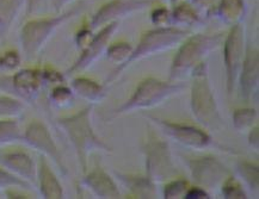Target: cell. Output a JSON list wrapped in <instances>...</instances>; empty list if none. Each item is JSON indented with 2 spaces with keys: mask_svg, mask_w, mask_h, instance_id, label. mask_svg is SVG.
<instances>
[{
  "mask_svg": "<svg viewBox=\"0 0 259 199\" xmlns=\"http://www.w3.org/2000/svg\"><path fill=\"white\" fill-rule=\"evenodd\" d=\"M92 109L89 105L82 110L75 112L71 116L60 117L56 119L58 127L65 132L71 142L75 155H77L79 166L81 171L86 173L89 167V158L94 152L110 153L112 148L103 138L99 137L92 125Z\"/></svg>",
  "mask_w": 259,
  "mask_h": 199,
  "instance_id": "obj_1",
  "label": "cell"
},
{
  "mask_svg": "<svg viewBox=\"0 0 259 199\" xmlns=\"http://www.w3.org/2000/svg\"><path fill=\"white\" fill-rule=\"evenodd\" d=\"M224 34L189 35L179 45L170 67L168 80L178 82L191 75L196 67L205 61V58L224 43Z\"/></svg>",
  "mask_w": 259,
  "mask_h": 199,
  "instance_id": "obj_2",
  "label": "cell"
},
{
  "mask_svg": "<svg viewBox=\"0 0 259 199\" xmlns=\"http://www.w3.org/2000/svg\"><path fill=\"white\" fill-rule=\"evenodd\" d=\"M192 84L190 94L191 112L202 127L211 131L224 128L217 98L212 92L208 74V62H203L191 73Z\"/></svg>",
  "mask_w": 259,
  "mask_h": 199,
  "instance_id": "obj_3",
  "label": "cell"
},
{
  "mask_svg": "<svg viewBox=\"0 0 259 199\" xmlns=\"http://www.w3.org/2000/svg\"><path fill=\"white\" fill-rule=\"evenodd\" d=\"M191 34L190 30L176 28V26H167V28H154L148 30L142 34L140 41L136 47L133 48V52L127 61L123 65L117 66L109 78L106 79V84L114 82L124 69L132 66L135 62L147 59L149 56L166 52L168 49L175 48L176 45L181 44L189 35Z\"/></svg>",
  "mask_w": 259,
  "mask_h": 199,
  "instance_id": "obj_4",
  "label": "cell"
},
{
  "mask_svg": "<svg viewBox=\"0 0 259 199\" xmlns=\"http://www.w3.org/2000/svg\"><path fill=\"white\" fill-rule=\"evenodd\" d=\"M84 10V4L74 6L68 11L58 13L52 17H43L30 19L26 22L19 32L22 52L26 59H34L42 48L45 47L55 31L66 22L71 21Z\"/></svg>",
  "mask_w": 259,
  "mask_h": 199,
  "instance_id": "obj_5",
  "label": "cell"
},
{
  "mask_svg": "<svg viewBox=\"0 0 259 199\" xmlns=\"http://www.w3.org/2000/svg\"><path fill=\"white\" fill-rule=\"evenodd\" d=\"M185 86L181 82L164 81L155 78L144 79L135 88L132 97L115 109V116L127 115L132 112L146 110L158 106L168 98L181 93Z\"/></svg>",
  "mask_w": 259,
  "mask_h": 199,
  "instance_id": "obj_6",
  "label": "cell"
},
{
  "mask_svg": "<svg viewBox=\"0 0 259 199\" xmlns=\"http://www.w3.org/2000/svg\"><path fill=\"white\" fill-rule=\"evenodd\" d=\"M142 153L145 155L146 175L152 181L161 184L176 178L177 168L172 159L170 147L164 140H159L154 135L148 136L142 144Z\"/></svg>",
  "mask_w": 259,
  "mask_h": 199,
  "instance_id": "obj_7",
  "label": "cell"
},
{
  "mask_svg": "<svg viewBox=\"0 0 259 199\" xmlns=\"http://www.w3.org/2000/svg\"><path fill=\"white\" fill-rule=\"evenodd\" d=\"M246 51L245 28L242 23L231 26L230 31L224 38V64L226 69V85L228 94L234 92L240 74L242 61Z\"/></svg>",
  "mask_w": 259,
  "mask_h": 199,
  "instance_id": "obj_8",
  "label": "cell"
},
{
  "mask_svg": "<svg viewBox=\"0 0 259 199\" xmlns=\"http://www.w3.org/2000/svg\"><path fill=\"white\" fill-rule=\"evenodd\" d=\"M146 117L151 119L160 129V131L166 137L171 138L172 141L177 142L178 144L183 145V147L202 151V149H207L217 145L211 136L200 128L192 127V125L189 124L175 123V122L153 117V116H146Z\"/></svg>",
  "mask_w": 259,
  "mask_h": 199,
  "instance_id": "obj_9",
  "label": "cell"
},
{
  "mask_svg": "<svg viewBox=\"0 0 259 199\" xmlns=\"http://www.w3.org/2000/svg\"><path fill=\"white\" fill-rule=\"evenodd\" d=\"M22 142H24L28 147L41 153L43 157L51 159L56 165V167L59 168L60 172H61L62 175L68 174V170L65 165L64 158H62L61 152H60L51 130L41 121L35 119L26 127L24 132H23Z\"/></svg>",
  "mask_w": 259,
  "mask_h": 199,
  "instance_id": "obj_10",
  "label": "cell"
},
{
  "mask_svg": "<svg viewBox=\"0 0 259 199\" xmlns=\"http://www.w3.org/2000/svg\"><path fill=\"white\" fill-rule=\"evenodd\" d=\"M184 164L190 171L192 180L203 188L221 186L222 182L232 175L230 168L214 157L187 158Z\"/></svg>",
  "mask_w": 259,
  "mask_h": 199,
  "instance_id": "obj_11",
  "label": "cell"
},
{
  "mask_svg": "<svg viewBox=\"0 0 259 199\" xmlns=\"http://www.w3.org/2000/svg\"><path fill=\"white\" fill-rule=\"evenodd\" d=\"M119 22H111L102 28H99V31L96 32L89 44L84 49H81L80 55L75 60L74 64L68 68L67 74H74L85 71L89 67H91L102 55L105 54L106 49L110 44L111 38L116 30L118 29Z\"/></svg>",
  "mask_w": 259,
  "mask_h": 199,
  "instance_id": "obj_12",
  "label": "cell"
},
{
  "mask_svg": "<svg viewBox=\"0 0 259 199\" xmlns=\"http://www.w3.org/2000/svg\"><path fill=\"white\" fill-rule=\"evenodd\" d=\"M152 3L153 0H110L92 16L90 28L96 30L111 22H119L129 15L147 9Z\"/></svg>",
  "mask_w": 259,
  "mask_h": 199,
  "instance_id": "obj_13",
  "label": "cell"
},
{
  "mask_svg": "<svg viewBox=\"0 0 259 199\" xmlns=\"http://www.w3.org/2000/svg\"><path fill=\"white\" fill-rule=\"evenodd\" d=\"M237 85H239L240 97L246 101L257 93L259 85V53L253 45H247L245 51V58Z\"/></svg>",
  "mask_w": 259,
  "mask_h": 199,
  "instance_id": "obj_14",
  "label": "cell"
},
{
  "mask_svg": "<svg viewBox=\"0 0 259 199\" xmlns=\"http://www.w3.org/2000/svg\"><path fill=\"white\" fill-rule=\"evenodd\" d=\"M45 85L46 82L43 80L42 71H38V69H21V71L16 72L11 78L13 92L22 101L29 103L35 102L37 99Z\"/></svg>",
  "mask_w": 259,
  "mask_h": 199,
  "instance_id": "obj_15",
  "label": "cell"
},
{
  "mask_svg": "<svg viewBox=\"0 0 259 199\" xmlns=\"http://www.w3.org/2000/svg\"><path fill=\"white\" fill-rule=\"evenodd\" d=\"M0 166L34 186L37 184V166L24 152H9L0 154Z\"/></svg>",
  "mask_w": 259,
  "mask_h": 199,
  "instance_id": "obj_16",
  "label": "cell"
},
{
  "mask_svg": "<svg viewBox=\"0 0 259 199\" xmlns=\"http://www.w3.org/2000/svg\"><path fill=\"white\" fill-rule=\"evenodd\" d=\"M82 185L92 191V193L102 199H117L121 192L114 179L101 167H96L91 172H86Z\"/></svg>",
  "mask_w": 259,
  "mask_h": 199,
  "instance_id": "obj_17",
  "label": "cell"
},
{
  "mask_svg": "<svg viewBox=\"0 0 259 199\" xmlns=\"http://www.w3.org/2000/svg\"><path fill=\"white\" fill-rule=\"evenodd\" d=\"M37 184L42 198L46 199H62L65 197L64 187L59 178L56 177L51 165L48 164L47 158H39L37 166Z\"/></svg>",
  "mask_w": 259,
  "mask_h": 199,
  "instance_id": "obj_18",
  "label": "cell"
},
{
  "mask_svg": "<svg viewBox=\"0 0 259 199\" xmlns=\"http://www.w3.org/2000/svg\"><path fill=\"white\" fill-rule=\"evenodd\" d=\"M212 15L230 26L242 23L246 16L245 0H219Z\"/></svg>",
  "mask_w": 259,
  "mask_h": 199,
  "instance_id": "obj_19",
  "label": "cell"
},
{
  "mask_svg": "<svg viewBox=\"0 0 259 199\" xmlns=\"http://www.w3.org/2000/svg\"><path fill=\"white\" fill-rule=\"evenodd\" d=\"M118 180L131 191L135 198H157V184L149 179L147 175L138 177V175L123 174L116 172Z\"/></svg>",
  "mask_w": 259,
  "mask_h": 199,
  "instance_id": "obj_20",
  "label": "cell"
},
{
  "mask_svg": "<svg viewBox=\"0 0 259 199\" xmlns=\"http://www.w3.org/2000/svg\"><path fill=\"white\" fill-rule=\"evenodd\" d=\"M71 88L74 94L86 102L92 103V104L103 101L106 95L104 86L99 85L98 82L91 80V79L84 78V76H78V78L73 79Z\"/></svg>",
  "mask_w": 259,
  "mask_h": 199,
  "instance_id": "obj_21",
  "label": "cell"
},
{
  "mask_svg": "<svg viewBox=\"0 0 259 199\" xmlns=\"http://www.w3.org/2000/svg\"><path fill=\"white\" fill-rule=\"evenodd\" d=\"M171 18L172 26L181 29L192 28V26L201 24L202 22V16L188 2L175 5L171 10Z\"/></svg>",
  "mask_w": 259,
  "mask_h": 199,
  "instance_id": "obj_22",
  "label": "cell"
},
{
  "mask_svg": "<svg viewBox=\"0 0 259 199\" xmlns=\"http://www.w3.org/2000/svg\"><path fill=\"white\" fill-rule=\"evenodd\" d=\"M23 140V132L21 131L18 121L15 118L0 119V147L6 144H12Z\"/></svg>",
  "mask_w": 259,
  "mask_h": 199,
  "instance_id": "obj_23",
  "label": "cell"
},
{
  "mask_svg": "<svg viewBox=\"0 0 259 199\" xmlns=\"http://www.w3.org/2000/svg\"><path fill=\"white\" fill-rule=\"evenodd\" d=\"M237 172L248 190L257 193L259 190V170L258 166L248 161H239Z\"/></svg>",
  "mask_w": 259,
  "mask_h": 199,
  "instance_id": "obj_24",
  "label": "cell"
},
{
  "mask_svg": "<svg viewBox=\"0 0 259 199\" xmlns=\"http://www.w3.org/2000/svg\"><path fill=\"white\" fill-rule=\"evenodd\" d=\"M24 8V0H0V18L4 28H9L16 21L21 10Z\"/></svg>",
  "mask_w": 259,
  "mask_h": 199,
  "instance_id": "obj_25",
  "label": "cell"
},
{
  "mask_svg": "<svg viewBox=\"0 0 259 199\" xmlns=\"http://www.w3.org/2000/svg\"><path fill=\"white\" fill-rule=\"evenodd\" d=\"M25 105L22 99L0 95V119L16 118L24 112Z\"/></svg>",
  "mask_w": 259,
  "mask_h": 199,
  "instance_id": "obj_26",
  "label": "cell"
},
{
  "mask_svg": "<svg viewBox=\"0 0 259 199\" xmlns=\"http://www.w3.org/2000/svg\"><path fill=\"white\" fill-rule=\"evenodd\" d=\"M74 92L72 91L71 87L60 84L55 85V87L52 89L49 93V102L52 103L55 108L58 109H66L71 106L74 102Z\"/></svg>",
  "mask_w": 259,
  "mask_h": 199,
  "instance_id": "obj_27",
  "label": "cell"
},
{
  "mask_svg": "<svg viewBox=\"0 0 259 199\" xmlns=\"http://www.w3.org/2000/svg\"><path fill=\"white\" fill-rule=\"evenodd\" d=\"M133 45L128 42H118L114 43V44L109 45L106 49L105 55L108 60H110L112 64L121 66L127 61L129 56H131L133 52Z\"/></svg>",
  "mask_w": 259,
  "mask_h": 199,
  "instance_id": "obj_28",
  "label": "cell"
},
{
  "mask_svg": "<svg viewBox=\"0 0 259 199\" xmlns=\"http://www.w3.org/2000/svg\"><path fill=\"white\" fill-rule=\"evenodd\" d=\"M34 185L23 180L17 175L12 174L11 172L0 167V190H10V188H17V190H34Z\"/></svg>",
  "mask_w": 259,
  "mask_h": 199,
  "instance_id": "obj_29",
  "label": "cell"
},
{
  "mask_svg": "<svg viewBox=\"0 0 259 199\" xmlns=\"http://www.w3.org/2000/svg\"><path fill=\"white\" fill-rule=\"evenodd\" d=\"M258 114L254 109H239L233 114V125L238 131L247 130L253 127Z\"/></svg>",
  "mask_w": 259,
  "mask_h": 199,
  "instance_id": "obj_30",
  "label": "cell"
},
{
  "mask_svg": "<svg viewBox=\"0 0 259 199\" xmlns=\"http://www.w3.org/2000/svg\"><path fill=\"white\" fill-rule=\"evenodd\" d=\"M222 194L226 199H245L247 198L244 185L237 178L230 175L221 185Z\"/></svg>",
  "mask_w": 259,
  "mask_h": 199,
  "instance_id": "obj_31",
  "label": "cell"
},
{
  "mask_svg": "<svg viewBox=\"0 0 259 199\" xmlns=\"http://www.w3.org/2000/svg\"><path fill=\"white\" fill-rule=\"evenodd\" d=\"M189 187H190V185H189V181L185 180V179H172V180L167 181V184H166V186L164 187V198H184Z\"/></svg>",
  "mask_w": 259,
  "mask_h": 199,
  "instance_id": "obj_32",
  "label": "cell"
},
{
  "mask_svg": "<svg viewBox=\"0 0 259 199\" xmlns=\"http://www.w3.org/2000/svg\"><path fill=\"white\" fill-rule=\"evenodd\" d=\"M22 58L18 52L8 51L0 55V69L4 72H13L19 68Z\"/></svg>",
  "mask_w": 259,
  "mask_h": 199,
  "instance_id": "obj_33",
  "label": "cell"
},
{
  "mask_svg": "<svg viewBox=\"0 0 259 199\" xmlns=\"http://www.w3.org/2000/svg\"><path fill=\"white\" fill-rule=\"evenodd\" d=\"M151 22L155 28H167L172 26L171 10L166 8H157L151 12Z\"/></svg>",
  "mask_w": 259,
  "mask_h": 199,
  "instance_id": "obj_34",
  "label": "cell"
},
{
  "mask_svg": "<svg viewBox=\"0 0 259 199\" xmlns=\"http://www.w3.org/2000/svg\"><path fill=\"white\" fill-rule=\"evenodd\" d=\"M191 5L200 15L204 13V15L210 16L217 6V0H191Z\"/></svg>",
  "mask_w": 259,
  "mask_h": 199,
  "instance_id": "obj_35",
  "label": "cell"
},
{
  "mask_svg": "<svg viewBox=\"0 0 259 199\" xmlns=\"http://www.w3.org/2000/svg\"><path fill=\"white\" fill-rule=\"evenodd\" d=\"M95 32L94 30L91 28H84L81 30H79L77 32V35H75V44H77V47L80 49H84L86 45L89 44V42L91 41L92 37H94Z\"/></svg>",
  "mask_w": 259,
  "mask_h": 199,
  "instance_id": "obj_36",
  "label": "cell"
},
{
  "mask_svg": "<svg viewBox=\"0 0 259 199\" xmlns=\"http://www.w3.org/2000/svg\"><path fill=\"white\" fill-rule=\"evenodd\" d=\"M42 75H43V80H45L46 84L60 85L65 80L64 75L60 74L59 72L53 71V69H43Z\"/></svg>",
  "mask_w": 259,
  "mask_h": 199,
  "instance_id": "obj_37",
  "label": "cell"
},
{
  "mask_svg": "<svg viewBox=\"0 0 259 199\" xmlns=\"http://www.w3.org/2000/svg\"><path fill=\"white\" fill-rule=\"evenodd\" d=\"M185 199H209L210 195L205 188L201 187V186H194V187H189L187 193L184 195Z\"/></svg>",
  "mask_w": 259,
  "mask_h": 199,
  "instance_id": "obj_38",
  "label": "cell"
},
{
  "mask_svg": "<svg viewBox=\"0 0 259 199\" xmlns=\"http://www.w3.org/2000/svg\"><path fill=\"white\" fill-rule=\"evenodd\" d=\"M46 0H24V8H25V15L30 17V16L35 15L38 12L41 8L45 4Z\"/></svg>",
  "mask_w": 259,
  "mask_h": 199,
  "instance_id": "obj_39",
  "label": "cell"
},
{
  "mask_svg": "<svg viewBox=\"0 0 259 199\" xmlns=\"http://www.w3.org/2000/svg\"><path fill=\"white\" fill-rule=\"evenodd\" d=\"M248 144L251 145L252 148L258 151L259 148V131H258V127H252L250 130V134H248Z\"/></svg>",
  "mask_w": 259,
  "mask_h": 199,
  "instance_id": "obj_40",
  "label": "cell"
},
{
  "mask_svg": "<svg viewBox=\"0 0 259 199\" xmlns=\"http://www.w3.org/2000/svg\"><path fill=\"white\" fill-rule=\"evenodd\" d=\"M52 2V5L53 8L56 12H61V10L65 8V6H67L68 4H71V3L74 2V0H51Z\"/></svg>",
  "mask_w": 259,
  "mask_h": 199,
  "instance_id": "obj_41",
  "label": "cell"
},
{
  "mask_svg": "<svg viewBox=\"0 0 259 199\" xmlns=\"http://www.w3.org/2000/svg\"><path fill=\"white\" fill-rule=\"evenodd\" d=\"M174 5H177V4H181V3H187L189 0H170Z\"/></svg>",
  "mask_w": 259,
  "mask_h": 199,
  "instance_id": "obj_42",
  "label": "cell"
},
{
  "mask_svg": "<svg viewBox=\"0 0 259 199\" xmlns=\"http://www.w3.org/2000/svg\"><path fill=\"white\" fill-rule=\"evenodd\" d=\"M4 29H5V28H4V23H3L2 18H0V34H2L3 30H4Z\"/></svg>",
  "mask_w": 259,
  "mask_h": 199,
  "instance_id": "obj_43",
  "label": "cell"
}]
</instances>
